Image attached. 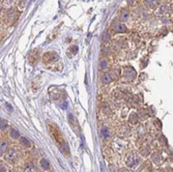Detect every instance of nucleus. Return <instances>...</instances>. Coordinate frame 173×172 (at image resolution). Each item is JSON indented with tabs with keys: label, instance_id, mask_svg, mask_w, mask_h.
I'll return each instance as SVG.
<instances>
[{
	"label": "nucleus",
	"instance_id": "c85d7f7f",
	"mask_svg": "<svg viewBox=\"0 0 173 172\" xmlns=\"http://www.w3.org/2000/svg\"><path fill=\"white\" fill-rule=\"evenodd\" d=\"M164 172H173V169L172 168H166Z\"/></svg>",
	"mask_w": 173,
	"mask_h": 172
},
{
	"label": "nucleus",
	"instance_id": "1a4fd4ad",
	"mask_svg": "<svg viewBox=\"0 0 173 172\" xmlns=\"http://www.w3.org/2000/svg\"><path fill=\"white\" fill-rule=\"evenodd\" d=\"M129 17H130L129 10H122L120 12V15H119V19H120V21H122V22H126V21H128V20H129Z\"/></svg>",
	"mask_w": 173,
	"mask_h": 172
},
{
	"label": "nucleus",
	"instance_id": "0eeeda50",
	"mask_svg": "<svg viewBox=\"0 0 173 172\" xmlns=\"http://www.w3.org/2000/svg\"><path fill=\"white\" fill-rule=\"evenodd\" d=\"M20 144L25 148L31 147V142H30V140L27 139V137H24V136H22V137L20 138Z\"/></svg>",
	"mask_w": 173,
	"mask_h": 172
},
{
	"label": "nucleus",
	"instance_id": "7ed1b4c3",
	"mask_svg": "<svg viewBox=\"0 0 173 172\" xmlns=\"http://www.w3.org/2000/svg\"><path fill=\"white\" fill-rule=\"evenodd\" d=\"M58 59H59V55L56 52H47L44 56V60H46L47 62L58 61Z\"/></svg>",
	"mask_w": 173,
	"mask_h": 172
},
{
	"label": "nucleus",
	"instance_id": "b1692460",
	"mask_svg": "<svg viewBox=\"0 0 173 172\" xmlns=\"http://www.w3.org/2000/svg\"><path fill=\"white\" fill-rule=\"evenodd\" d=\"M25 6H26V1H22V2L19 3L18 8H20V10H24Z\"/></svg>",
	"mask_w": 173,
	"mask_h": 172
},
{
	"label": "nucleus",
	"instance_id": "dca6fc26",
	"mask_svg": "<svg viewBox=\"0 0 173 172\" xmlns=\"http://www.w3.org/2000/svg\"><path fill=\"white\" fill-rule=\"evenodd\" d=\"M1 5H2V8H5V10L10 8L12 5V0H2L1 1Z\"/></svg>",
	"mask_w": 173,
	"mask_h": 172
},
{
	"label": "nucleus",
	"instance_id": "9d476101",
	"mask_svg": "<svg viewBox=\"0 0 173 172\" xmlns=\"http://www.w3.org/2000/svg\"><path fill=\"white\" fill-rule=\"evenodd\" d=\"M10 136L12 138V139H20L21 136H20V132L18 130H16L15 128H12L10 131Z\"/></svg>",
	"mask_w": 173,
	"mask_h": 172
},
{
	"label": "nucleus",
	"instance_id": "412c9836",
	"mask_svg": "<svg viewBox=\"0 0 173 172\" xmlns=\"http://www.w3.org/2000/svg\"><path fill=\"white\" fill-rule=\"evenodd\" d=\"M102 41L104 43H107L108 41H110V34L108 33V31H105L103 33V36H102Z\"/></svg>",
	"mask_w": 173,
	"mask_h": 172
},
{
	"label": "nucleus",
	"instance_id": "4be33fe9",
	"mask_svg": "<svg viewBox=\"0 0 173 172\" xmlns=\"http://www.w3.org/2000/svg\"><path fill=\"white\" fill-rule=\"evenodd\" d=\"M0 127H1V131H4L5 129L8 128V123L5 121V119L1 118V120H0Z\"/></svg>",
	"mask_w": 173,
	"mask_h": 172
},
{
	"label": "nucleus",
	"instance_id": "9b49d317",
	"mask_svg": "<svg viewBox=\"0 0 173 172\" xmlns=\"http://www.w3.org/2000/svg\"><path fill=\"white\" fill-rule=\"evenodd\" d=\"M151 160H152V162L154 163V164L157 165H160L162 163V157L160 155V153H152V155H151Z\"/></svg>",
	"mask_w": 173,
	"mask_h": 172
},
{
	"label": "nucleus",
	"instance_id": "ddd939ff",
	"mask_svg": "<svg viewBox=\"0 0 173 172\" xmlns=\"http://www.w3.org/2000/svg\"><path fill=\"white\" fill-rule=\"evenodd\" d=\"M40 164H41V167H42L44 170H49L50 169V163H49V161L46 160V159H41Z\"/></svg>",
	"mask_w": 173,
	"mask_h": 172
},
{
	"label": "nucleus",
	"instance_id": "a211bd4d",
	"mask_svg": "<svg viewBox=\"0 0 173 172\" xmlns=\"http://www.w3.org/2000/svg\"><path fill=\"white\" fill-rule=\"evenodd\" d=\"M149 153H150V149H149L147 146H143V147L140 149V155H143V157H147Z\"/></svg>",
	"mask_w": 173,
	"mask_h": 172
},
{
	"label": "nucleus",
	"instance_id": "c756f323",
	"mask_svg": "<svg viewBox=\"0 0 173 172\" xmlns=\"http://www.w3.org/2000/svg\"><path fill=\"white\" fill-rule=\"evenodd\" d=\"M1 172H5V168H4V166H2V165H1Z\"/></svg>",
	"mask_w": 173,
	"mask_h": 172
},
{
	"label": "nucleus",
	"instance_id": "4468645a",
	"mask_svg": "<svg viewBox=\"0 0 173 172\" xmlns=\"http://www.w3.org/2000/svg\"><path fill=\"white\" fill-rule=\"evenodd\" d=\"M24 172H37V170H36V167H35L32 163H29V164L26 165Z\"/></svg>",
	"mask_w": 173,
	"mask_h": 172
},
{
	"label": "nucleus",
	"instance_id": "5701e85b",
	"mask_svg": "<svg viewBox=\"0 0 173 172\" xmlns=\"http://www.w3.org/2000/svg\"><path fill=\"white\" fill-rule=\"evenodd\" d=\"M107 65H108V62H107V60H105V59L101 60V62H100V67H101L102 69H106Z\"/></svg>",
	"mask_w": 173,
	"mask_h": 172
},
{
	"label": "nucleus",
	"instance_id": "a878e982",
	"mask_svg": "<svg viewBox=\"0 0 173 172\" xmlns=\"http://www.w3.org/2000/svg\"><path fill=\"white\" fill-rule=\"evenodd\" d=\"M112 74H115V75H114V77H113V78H115V79L118 78V77H119V73H117L116 69H114V71L112 72Z\"/></svg>",
	"mask_w": 173,
	"mask_h": 172
},
{
	"label": "nucleus",
	"instance_id": "f8f14e48",
	"mask_svg": "<svg viewBox=\"0 0 173 172\" xmlns=\"http://www.w3.org/2000/svg\"><path fill=\"white\" fill-rule=\"evenodd\" d=\"M167 12H168V6H166V5H162V6H160V8H158L156 15L157 16H163V15H165Z\"/></svg>",
	"mask_w": 173,
	"mask_h": 172
},
{
	"label": "nucleus",
	"instance_id": "f257e3e1",
	"mask_svg": "<svg viewBox=\"0 0 173 172\" xmlns=\"http://www.w3.org/2000/svg\"><path fill=\"white\" fill-rule=\"evenodd\" d=\"M124 77L126 79V81L132 82L134 81L137 77V73L133 67H126L124 69Z\"/></svg>",
	"mask_w": 173,
	"mask_h": 172
},
{
	"label": "nucleus",
	"instance_id": "2f4dec72",
	"mask_svg": "<svg viewBox=\"0 0 173 172\" xmlns=\"http://www.w3.org/2000/svg\"><path fill=\"white\" fill-rule=\"evenodd\" d=\"M172 8V10H173V5H172V8Z\"/></svg>",
	"mask_w": 173,
	"mask_h": 172
},
{
	"label": "nucleus",
	"instance_id": "7c9ffc66",
	"mask_svg": "<svg viewBox=\"0 0 173 172\" xmlns=\"http://www.w3.org/2000/svg\"><path fill=\"white\" fill-rule=\"evenodd\" d=\"M6 107H8V109H10V110H12V107H10V105H8V104H6Z\"/></svg>",
	"mask_w": 173,
	"mask_h": 172
},
{
	"label": "nucleus",
	"instance_id": "bb28decb",
	"mask_svg": "<svg viewBox=\"0 0 173 172\" xmlns=\"http://www.w3.org/2000/svg\"><path fill=\"white\" fill-rule=\"evenodd\" d=\"M135 2H136V0H126V3L129 5H133Z\"/></svg>",
	"mask_w": 173,
	"mask_h": 172
},
{
	"label": "nucleus",
	"instance_id": "20e7f679",
	"mask_svg": "<svg viewBox=\"0 0 173 172\" xmlns=\"http://www.w3.org/2000/svg\"><path fill=\"white\" fill-rule=\"evenodd\" d=\"M18 159V153L15 149H10L5 153V160L8 162H15Z\"/></svg>",
	"mask_w": 173,
	"mask_h": 172
},
{
	"label": "nucleus",
	"instance_id": "f03ea898",
	"mask_svg": "<svg viewBox=\"0 0 173 172\" xmlns=\"http://www.w3.org/2000/svg\"><path fill=\"white\" fill-rule=\"evenodd\" d=\"M126 164L129 168H135L139 164V159L134 153H129L126 157Z\"/></svg>",
	"mask_w": 173,
	"mask_h": 172
},
{
	"label": "nucleus",
	"instance_id": "423d86ee",
	"mask_svg": "<svg viewBox=\"0 0 173 172\" xmlns=\"http://www.w3.org/2000/svg\"><path fill=\"white\" fill-rule=\"evenodd\" d=\"M113 29L114 31L117 32V33H124V32L128 31L126 26L124 24H122V23H116V24H114Z\"/></svg>",
	"mask_w": 173,
	"mask_h": 172
},
{
	"label": "nucleus",
	"instance_id": "aec40b11",
	"mask_svg": "<svg viewBox=\"0 0 173 172\" xmlns=\"http://www.w3.org/2000/svg\"><path fill=\"white\" fill-rule=\"evenodd\" d=\"M138 116H139V119H142V120H145L146 118H147V112H146L145 110H143V109H141L140 111H139V114H138Z\"/></svg>",
	"mask_w": 173,
	"mask_h": 172
},
{
	"label": "nucleus",
	"instance_id": "cd10ccee",
	"mask_svg": "<svg viewBox=\"0 0 173 172\" xmlns=\"http://www.w3.org/2000/svg\"><path fill=\"white\" fill-rule=\"evenodd\" d=\"M117 172H130V171L126 169V168H120V169H119Z\"/></svg>",
	"mask_w": 173,
	"mask_h": 172
},
{
	"label": "nucleus",
	"instance_id": "39448f33",
	"mask_svg": "<svg viewBox=\"0 0 173 172\" xmlns=\"http://www.w3.org/2000/svg\"><path fill=\"white\" fill-rule=\"evenodd\" d=\"M144 5L149 10H153L156 8L159 4H160V0H143Z\"/></svg>",
	"mask_w": 173,
	"mask_h": 172
},
{
	"label": "nucleus",
	"instance_id": "2eb2a0df",
	"mask_svg": "<svg viewBox=\"0 0 173 172\" xmlns=\"http://www.w3.org/2000/svg\"><path fill=\"white\" fill-rule=\"evenodd\" d=\"M138 120H139L138 114L134 113V112H133V113L130 115V122H131L132 125H136V123L138 122Z\"/></svg>",
	"mask_w": 173,
	"mask_h": 172
},
{
	"label": "nucleus",
	"instance_id": "393cba45",
	"mask_svg": "<svg viewBox=\"0 0 173 172\" xmlns=\"http://www.w3.org/2000/svg\"><path fill=\"white\" fill-rule=\"evenodd\" d=\"M71 51H72L73 54H76L77 52H78V47H77V46H73V47L71 48Z\"/></svg>",
	"mask_w": 173,
	"mask_h": 172
},
{
	"label": "nucleus",
	"instance_id": "f3484780",
	"mask_svg": "<svg viewBox=\"0 0 173 172\" xmlns=\"http://www.w3.org/2000/svg\"><path fill=\"white\" fill-rule=\"evenodd\" d=\"M1 146H0V153H1V155H4V153H6V148H8V142L5 140H2L1 141Z\"/></svg>",
	"mask_w": 173,
	"mask_h": 172
},
{
	"label": "nucleus",
	"instance_id": "6e6552de",
	"mask_svg": "<svg viewBox=\"0 0 173 172\" xmlns=\"http://www.w3.org/2000/svg\"><path fill=\"white\" fill-rule=\"evenodd\" d=\"M112 78L113 77H112V75L110 73H105L103 75V77H102V82L104 84H110L112 82V80H113Z\"/></svg>",
	"mask_w": 173,
	"mask_h": 172
},
{
	"label": "nucleus",
	"instance_id": "6ab92c4d",
	"mask_svg": "<svg viewBox=\"0 0 173 172\" xmlns=\"http://www.w3.org/2000/svg\"><path fill=\"white\" fill-rule=\"evenodd\" d=\"M102 136H103L105 139H108V138L111 137V133H110V131L108 130V128L102 129Z\"/></svg>",
	"mask_w": 173,
	"mask_h": 172
}]
</instances>
